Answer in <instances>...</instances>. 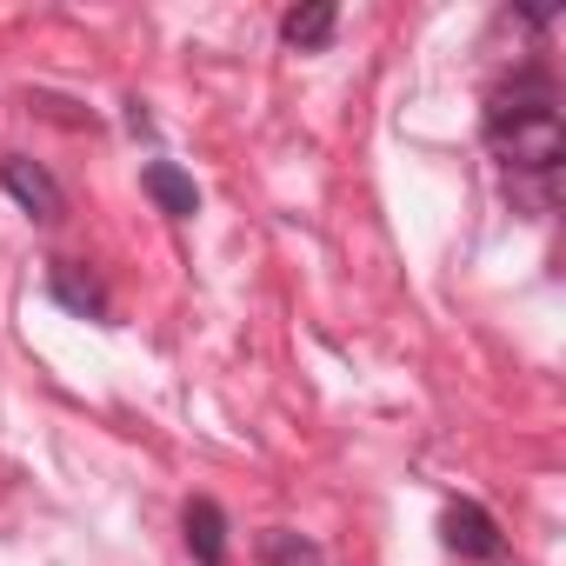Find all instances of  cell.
Segmentation results:
<instances>
[{"label":"cell","mask_w":566,"mask_h":566,"mask_svg":"<svg viewBox=\"0 0 566 566\" xmlns=\"http://www.w3.org/2000/svg\"><path fill=\"white\" fill-rule=\"evenodd\" d=\"M486 140H493V154L513 174H553L559 154H566V127H559L553 87L533 81V74L493 87V101H486Z\"/></svg>","instance_id":"1"},{"label":"cell","mask_w":566,"mask_h":566,"mask_svg":"<svg viewBox=\"0 0 566 566\" xmlns=\"http://www.w3.org/2000/svg\"><path fill=\"white\" fill-rule=\"evenodd\" d=\"M0 187H8L41 227H54L61 213H67V193H61V180L41 167V160H28V154H8V160H0Z\"/></svg>","instance_id":"2"},{"label":"cell","mask_w":566,"mask_h":566,"mask_svg":"<svg viewBox=\"0 0 566 566\" xmlns=\"http://www.w3.org/2000/svg\"><path fill=\"white\" fill-rule=\"evenodd\" d=\"M440 539H447V553H460V559H493V553H500V526H493V513L473 506V500H453V506L440 513Z\"/></svg>","instance_id":"3"},{"label":"cell","mask_w":566,"mask_h":566,"mask_svg":"<svg viewBox=\"0 0 566 566\" xmlns=\"http://www.w3.org/2000/svg\"><path fill=\"white\" fill-rule=\"evenodd\" d=\"M180 526H187V553H193L200 566H227V513H220L213 500H187Z\"/></svg>","instance_id":"4"},{"label":"cell","mask_w":566,"mask_h":566,"mask_svg":"<svg viewBox=\"0 0 566 566\" xmlns=\"http://www.w3.org/2000/svg\"><path fill=\"white\" fill-rule=\"evenodd\" d=\"M334 28H340V8L334 0H314V8H294L287 21H280V41L301 48V54H321L334 41Z\"/></svg>","instance_id":"5"},{"label":"cell","mask_w":566,"mask_h":566,"mask_svg":"<svg viewBox=\"0 0 566 566\" xmlns=\"http://www.w3.org/2000/svg\"><path fill=\"white\" fill-rule=\"evenodd\" d=\"M140 187H147V193H154V207H160V213H174V220H193V207H200L193 180H187V174H180L174 160H147Z\"/></svg>","instance_id":"6"},{"label":"cell","mask_w":566,"mask_h":566,"mask_svg":"<svg viewBox=\"0 0 566 566\" xmlns=\"http://www.w3.org/2000/svg\"><path fill=\"white\" fill-rule=\"evenodd\" d=\"M48 287H54V301H61V307H74V314H87V321H107V294H101V280H94V273H81V266H67V260H61Z\"/></svg>","instance_id":"7"},{"label":"cell","mask_w":566,"mask_h":566,"mask_svg":"<svg viewBox=\"0 0 566 566\" xmlns=\"http://www.w3.org/2000/svg\"><path fill=\"white\" fill-rule=\"evenodd\" d=\"M260 559H266V566H327L321 546L301 539V533H287V526H266V533H260Z\"/></svg>","instance_id":"8"}]
</instances>
